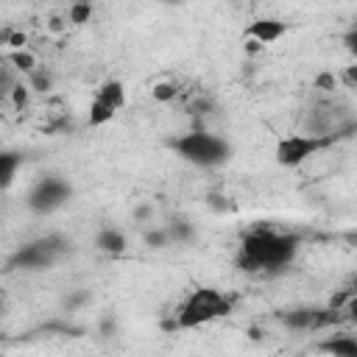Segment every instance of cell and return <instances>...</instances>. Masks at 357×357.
<instances>
[{
	"label": "cell",
	"instance_id": "obj_18",
	"mask_svg": "<svg viewBox=\"0 0 357 357\" xmlns=\"http://www.w3.org/2000/svg\"><path fill=\"white\" fill-rule=\"evenodd\" d=\"M318 86H324V89H335V78L329 75V73H324V75H318V81H315Z\"/></svg>",
	"mask_w": 357,
	"mask_h": 357
},
{
	"label": "cell",
	"instance_id": "obj_17",
	"mask_svg": "<svg viewBox=\"0 0 357 357\" xmlns=\"http://www.w3.org/2000/svg\"><path fill=\"white\" fill-rule=\"evenodd\" d=\"M167 237H170V234H167V231H151V234H148V237H145V240H148V243H151V245H162V243H165V240H167Z\"/></svg>",
	"mask_w": 357,
	"mask_h": 357
},
{
	"label": "cell",
	"instance_id": "obj_15",
	"mask_svg": "<svg viewBox=\"0 0 357 357\" xmlns=\"http://www.w3.org/2000/svg\"><path fill=\"white\" fill-rule=\"evenodd\" d=\"M176 95H178V89H176L173 84H167V81H159V84H153V98H156V100L167 103V100H173Z\"/></svg>",
	"mask_w": 357,
	"mask_h": 357
},
{
	"label": "cell",
	"instance_id": "obj_7",
	"mask_svg": "<svg viewBox=\"0 0 357 357\" xmlns=\"http://www.w3.org/2000/svg\"><path fill=\"white\" fill-rule=\"evenodd\" d=\"M287 33V22L276 20V17H259L245 28V39L257 42V45H273Z\"/></svg>",
	"mask_w": 357,
	"mask_h": 357
},
{
	"label": "cell",
	"instance_id": "obj_10",
	"mask_svg": "<svg viewBox=\"0 0 357 357\" xmlns=\"http://www.w3.org/2000/svg\"><path fill=\"white\" fill-rule=\"evenodd\" d=\"M95 95L100 100H106L109 106H114V109H123V103H126V86L120 81H103Z\"/></svg>",
	"mask_w": 357,
	"mask_h": 357
},
{
	"label": "cell",
	"instance_id": "obj_14",
	"mask_svg": "<svg viewBox=\"0 0 357 357\" xmlns=\"http://www.w3.org/2000/svg\"><path fill=\"white\" fill-rule=\"evenodd\" d=\"M89 17H92V3L89 0H75L70 6V22L73 25H84Z\"/></svg>",
	"mask_w": 357,
	"mask_h": 357
},
{
	"label": "cell",
	"instance_id": "obj_13",
	"mask_svg": "<svg viewBox=\"0 0 357 357\" xmlns=\"http://www.w3.org/2000/svg\"><path fill=\"white\" fill-rule=\"evenodd\" d=\"M8 64L17 70V73H22V75H28V73H33L36 70V59H33V53H28V50H14L11 56H8Z\"/></svg>",
	"mask_w": 357,
	"mask_h": 357
},
{
	"label": "cell",
	"instance_id": "obj_8",
	"mask_svg": "<svg viewBox=\"0 0 357 357\" xmlns=\"http://www.w3.org/2000/svg\"><path fill=\"white\" fill-rule=\"evenodd\" d=\"M95 243H98V248H100V251H106V254H112V257L123 254V251H126V245H128V243H126V237H123L117 229H103V231L98 234V240H95Z\"/></svg>",
	"mask_w": 357,
	"mask_h": 357
},
{
	"label": "cell",
	"instance_id": "obj_2",
	"mask_svg": "<svg viewBox=\"0 0 357 357\" xmlns=\"http://www.w3.org/2000/svg\"><path fill=\"white\" fill-rule=\"evenodd\" d=\"M234 307L231 296L215 287H195L184 296V301L178 304L176 312V326L178 329H195V326H206L223 315H229Z\"/></svg>",
	"mask_w": 357,
	"mask_h": 357
},
{
	"label": "cell",
	"instance_id": "obj_6",
	"mask_svg": "<svg viewBox=\"0 0 357 357\" xmlns=\"http://www.w3.org/2000/svg\"><path fill=\"white\" fill-rule=\"evenodd\" d=\"M59 251H61L59 240H39V243L25 245V248L17 254L14 262L22 265V268H45V265H50V262L59 257Z\"/></svg>",
	"mask_w": 357,
	"mask_h": 357
},
{
	"label": "cell",
	"instance_id": "obj_16",
	"mask_svg": "<svg viewBox=\"0 0 357 357\" xmlns=\"http://www.w3.org/2000/svg\"><path fill=\"white\" fill-rule=\"evenodd\" d=\"M11 70H14V67H11ZM11 70L0 64V95H8V92H11V86L17 84V78H14V73H11Z\"/></svg>",
	"mask_w": 357,
	"mask_h": 357
},
{
	"label": "cell",
	"instance_id": "obj_5",
	"mask_svg": "<svg viewBox=\"0 0 357 357\" xmlns=\"http://www.w3.org/2000/svg\"><path fill=\"white\" fill-rule=\"evenodd\" d=\"M67 195H70V187L61 178H42L31 190L28 204H31L33 212H53L67 201Z\"/></svg>",
	"mask_w": 357,
	"mask_h": 357
},
{
	"label": "cell",
	"instance_id": "obj_9",
	"mask_svg": "<svg viewBox=\"0 0 357 357\" xmlns=\"http://www.w3.org/2000/svg\"><path fill=\"white\" fill-rule=\"evenodd\" d=\"M20 165H22V156H20V153H14V151H0V190L14 181Z\"/></svg>",
	"mask_w": 357,
	"mask_h": 357
},
{
	"label": "cell",
	"instance_id": "obj_11",
	"mask_svg": "<svg viewBox=\"0 0 357 357\" xmlns=\"http://www.w3.org/2000/svg\"><path fill=\"white\" fill-rule=\"evenodd\" d=\"M114 114H117L114 106H109V103L100 100L98 95L92 98V103H89V126H103V123H109Z\"/></svg>",
	"mask_w": 357,
	"mask_h": 357
},
{
	"label": "cell",
	"instance_id": "obj_12",
	"mask_svg": "<svg viewBox=\"0 0 357 357\" xmlns=\"http://www.w3.org/2000/svg\"><path fill=\"white\" fill-rule=\"evenodd\" d=\"M321 351H329V354H343V357H357V343L346 335V337H335V340H326L321 343Z\"/></svg>",
	"mask_w": 357,
	"mask_h": 357
},
{
	"label": "cell",
	"instance_id": "obj_4",
	"mask_svg": "<svg viewBox=\"0 0 357 357\" xmlns=\"http://www.w3.org/2000/svg\"><path fill=\"white\" fill-rule=\"evenodd\" d=\"M337 134H287L276 142L273 148V159L282 167H298L307 159H312L318 151L335 145Z\"/></svg>",
	"mask_w": 357,
	"mask_h": 357
},
{
	"label": "cell",
	"instance_id": "obj_1",
	"mask_svg": "<svg viewBox=\"0 0 357 357\" xmlns=\"http://www.w3.org/2000/svg\"><path fill=\"white\" fill-rule=\"evenodd\" d=\"M296 251H298L296 234H284L276 229H254L240 240L237 265L245 273H271L290 265Z\"/></svg>",
	"mask_w": 357,
	"mask_h": 357
},
{
	"label": "cell",
	"instance_id": "obj_3",
	"mask_svg": "<svg viewBox=\"0 0 357 357\" xmlns=\"http://www.w3.org/2000/svg\"><path fill=\"white\" fill-rule=\"evenodd\" d=\"M176 153L198 167H215V165H223L231 153L229 142L218 134H209V131H190L184 137H178L173 142Z\"/></svg>",
	"mask_w": 357,
	"mask_h": 357
}]
</instances>
